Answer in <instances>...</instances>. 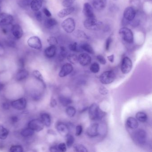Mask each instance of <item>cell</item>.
Returning <instances> with one entry per match:
<instances>
[{
	"label": "cell",
	"instance_id": "9",
	"mask_svg": "<svg viewBox=\"0 0 152 152\" xmlns=\"http://www.w3.org/2000/svg\"><path fill=\"white\" fill-rule=\"evenodd\" d=\"M10 105L12 107L16 110L19 111L23 110L27 107V99L25 98H21L11 102L10 103Z\"/></svg>",
	"mask_w": 152,
	"mask_h": 152
},
{
	"label": "cell",
	"instance_id": "35",
	"mask_svg": "<svg viewBox=\"0 0 152 152\" xmlns=\"http://www.w3.org/2000/svg\"><path fill=\"white\" fill-rule=\"evenodd\" d=\"M67 60L71 64H75L78 62V57L75 54H71L67 57Z\"/></svg>",
	"mask_w": 152,
	"mask_h": 152
},
{
	"label": "cell",
	"instance_id": "49",
	"mask_svg": "<svg viewBox=\"0 0 152 152\" xmlns=\"http://www.w3.org/2000/svg\"><path fill=\"white\" fill-rule=\"evenodd\" d=\"M66 48L64 47H60V57L62 58H64L66 57Z\"/></svg>",
	"mask_w": 152,
	"mask_h": 152
},
{
	"label": "cell",
	"instance_id": "44",
	"mask_svg": "<svg viewBox=\"0 0 152 152\" xmlns=\"http://www.w3.org/2000/svg\"><path fill=\"white\" fill-rule=\"evenodd\" d=\"M112 42V38L111 36H110L107 39L106 41L105 45V49L106 51H109L110 47L111 44Z\"/></svg>",
	"mask_w": 152,
	"mask_h": 152
},
{
	"label": "cell",
	"instance_id": "8",
	"mask_svg": "<svg viewBox=\"0 0 152 152\" xmlns=\"http://www.w3.org/2000/svg\"><path fill=\"white\" fill-rule=\"evenodd\" d=\"M133 67L132 60L128 57H125L121 62V70L124 74H127L130 72Z\"/></svg>",
	"mask_w": 152,
	"mask_h": 152
},
{
	"label": "cell",
	"instance_id": "24",
	"mask_svg": "<svg viewBox=\"0 0 152 152\" xmlns=\"http://www.w3.org/2000/svg\"><path fill=\"white\" fill-rule=\"evenodd\" d=\"M42 3L43 2L42 0H31L30 4V8L34 12L38 11L42 8Z\"/></svg>",
	"mask_w": 152,
	"mask_h": 152
},
{
	"label": "cell",
	"instance_id": "46",
	"mask_svg": "<svg viewBox=\"0 0 152 152\" xmlns=\"http://www.w3.org/2000/svg\"><path fill=\"white\" fill-rule=\"evenodd\" d=\"M97 59L100 64H102L103 65H105L106 64V59H105V58H104L103 56L102 55H98L97 57Z\"/></svg>",
	"mask_w": 152,
	"mask_h": 152
},
{
	"label": "cell",
	"instance_id": "11",
	"mask_svg": "<svg viewBox=\"0 0 152 152\" xmlns=\"http://www.w3.org/2000/svg\"><path fill=\"white\" fill-rule=\"evenodd\" d=\"M14 21L12 15L6 13H0V25L7 26L11 25Z\"/></svg>",
	"mask_w": 152,
	"mask_h": 152
},
{
	"label": "cell",
	"instance_id": "57",
	"mask_svg": "<svg viewBox=\"0 0 152 152\" xmlns=\"http://www.w3.org/2000/svg\"><path fill=\"white\" fill-rule=\"evenodd\" d=\"M50 151L51 152H59L58 150L57 147V146H52L50 148Z\"/></svg>",
	"mask_w": 152,
	"mask_h": 152
},
{
	"label": "cell",
	"instance_id": "40",
	"mask_svg": "<svg viewBox=\"0 0 152 152\" xmlns=\"http://www.w3.org/2000/svg\"><path fill=\"white\" fill-rule=\"evenodd\" d=\"M47 41L48 42L50 46H55L56 47L58 44V41L57 39L55 37L51 36L48 38L47 39Z\"/></svg>",
	"mask_w": 152,
	"mask_h": 152
},
{
	"label": "cell",
	"instance_id": "26",
	"mask_svg": "<svg viewBox=\"0 0 152 152\" xmlns=\"http://www.w3.org/2000/svg\"><path fill=\"white\" fill-rule=\"evenodd\" d=\"M58 24L56 20L53 18H49L45 20L44 25L48 29L54 27Z\"/></svg>",
	"mask_w": 152,
	"mask_h": 152
},
{
	"label": "cell",
	"instance_id": "42",
	"mask_svg": "<svg viewBox=\"0 0 152 152\" xmlns=\"http://www.w3.org/2000/svg\"><path fill=\"white\" fill-rule=\"evenodd\" d=\"M75 1V0H64V1H62V5L64 7L68 8L71 7L72 5L74 3Z\"/></svg>",
	"mask_w": 152,
	"mask_h": 152
},
{
	"label": "cell",
	"instance_id": "7",
	"mask_svg": "<svg viewBox=\"0 0 152 152\" xmlns=\"http://www.w3.org/2000/svg\"><path fill=\"white\" fill-rule=\"evenodd\" d=\"M28 127L34 132H39L43 129L44 125L40 119H33L29 122Z\"/></svg>",
	"mask_w": 152,
	"mask_h": 152
},
{
	"label": "cell",
	"instance_id": "23",
	"mask_svg": "<svg viewBox=\"0 0 152 152\" xmlns=\"http://www.w3.org/2000/svg\"><path fill=\"white\" fill-rule=\"evenodd\" d=\"M56 52V47L50 46L45 49L44 51V55L46 56V57L50 59L55 56Z\"/></svg>",
	"mask_w": 152,
	"mask_h": 152
},
{
	"label": "cell",
	"instance_id": "32",
	"mask_svg": "<svg viewBox=\"0 0 152 152\" xmlns=\"http://www.w3.org/2000/svg\"><path fill=\"white\" fill-rule=\"evenodd\" d=\"M136 117L137 120H138L140 122H142V123L146 122L148 119L147 116L146 115V113L141 112H138L136 115Z\"/></svg>",
	"mask_w": 152,
	"mask_h": 152
},
{
	"label": "cell",
	"instance_id": "28",
	"mask_svg": "<svg viewBox=\"0 0 152 152\" xmlns=\"http://www.w3.org/2000/svg\"><path fill=\"white\" fill-rule=\"evenodd\" d=\"M9 134V130L3 126L0 125V139H6Z\"/></svg>",
	"mask_w": 152,
	"mask_h": 152
},
{
	"label": "cell",
	"instance_id": "37",
	"mask_svg": "<svg viewBox=\"0 0 152 152\" xmlns=\"http://www.w3.org/2000/svg\"><path fill=\"white\" fill-rule=\"evenodd\" d=\"M66 145L68 147L70 148L74 144L75 138L73 136L69 134L66 137Z\"/></svg>",
	"mask_w": 152,
	"mask_h": 152
},
{
	"label": "cell",
	"instance_id": "22",
	"mask_svg": "<svg viewBox=\"0 0 152 152\" xmlns=\"http://www.w3.org/2000/svg\"><path fill=\"white\" fill-rule=\"evenodd\" d=\"M40 119L46 127H49L51 126V118L50 114L45 112L42 113L40 115Z\"/></svg>",
	"mask_w": 152,
	"mask_h": 152
},
{
	"label": "cell",
	"instance_id": "36",
	"mask_svg": "<svg viewBox=\"0 0 152 152\" xmlns=\"http://www.w3.org/2000/svg\"><path fill=\"white\" fill-rule=\"evenodd\" d=\"M66 112L68 116L70 117H73L76 114V109L74 107L69 106L66 108Z\"/></svg>",
	"mask_w": 152,
	"mask_h": 152
},
{
	"label": "cell",
	"instance_id": "2",
	"mask_svg": "<svg viewBox=\"0 0 152 152\" xmlns=\"http://www.w3.org/2000/svg\"><path fill=\"white\" fill-rule=\"evenodd\" d=\"M84 27L87 29L92 30H100L103 27V23L95 18H87L84 23Z\"/></svg>",
	"mask_w": 152,
	"mask_h": 152
},
{
	"label": "cell",
	"instance_id": "59",
	"mask_svg": "<svg viewBox=\"0 0 152 152\" xmlns=\"http://www.w3.org/2000/svg\"><path fill=\"white\" fill-rule=\"evenodd\" d=\"M2 32H3L4 34H7V32H8V31H7V29L5 28H2Z\"/></svg>",
	"mask_w": 152,
	"mask_h": 152
},
{
	"label": "cell",
	"instance_id": "20",
	"mask_svg": "<svg viewBox=\"0 0 152 152\" xmlns=\"http://www.w3.org/2000/svg\"><path fill=\"white\" fill-rule=\"evenodd\" d=\"M29 75V73L26 69L20 68L16 75V79L18 81H22L27 79Z\"/></svg>",
	"mask_w": 152,
	"mask_h": 152
},
{
	"label": "cell",
	"instance_id": "48",
	"mask_svg": "<svg viewBox=\"0 0 152 152\" xmlns=\"http://www.w3.org/2000/svg\"><path fill=\"white\" fill-rule=\"evenodd\" d=\"M83 132V127L81 125L77 126L75 129V135L76 136H79L81 135Z\"/></svg>",
	"mask_w": 152,
	"mask_h": 152
},
{
	"label": "cell",
	"instance_id": "39",
	"mask_svg": "<svg viewBox=\"0 0 152 152\" xmlns=\"http://www.w3.org/2000/svg\"><path fill=\"white\" fill-rule=\"evenodd\" d=\"M100 70L99 64L97 62H94L90 66V71L93 73H97Z\"/></svg>",
	"mask_w": 152,
	"mask_h": 152
},
{
	"label": "cell",
	"instance_id": "27",
	"mask_svg": "<svg viewBox=\"0 0 152 152\" xmlns=\"http://www.w3.org/2000/svg\"><path fill=\"white\" fill-rule=\"evenodd\" d=\"M34 131L28 127L27 128L22 130L21 131L20 134L24 138H29L32 137L34 134Z\"/></svg>",
	"mask_w": 152,
	"mask_h": 152
},
{
	"label": "cell",
	"instance_id": "13",
	"mask_svg": "<svg viewBox=\"0 0 152 152\" xmlns=\"http://www.w3.org/2000/svg\"><path fill=\"white\" fill-rule=\"evenodd\" d=\"M83 12L87 18H96L92 7L88 2L84 4Z\"/></svg>",
	"mask_w": 152,
	"mask_h": 152
},
{
	"label": "cell",
	"instance_id": "15",
	"mask_svg": "<svg viewBox=\"0 0 152 152\" xmlns=\"http://www.w3.org/2000/svg\"><path fill=\"white\" fill-rule=\"evenodd\" d=\"M56 129L59 134L63 137H66L69 134L70 129L68 126L62 122H59L56 125Z\"/></svg>",
	"mask_w": 152,
	"mask_h": 152
},
{
	"label": "cell",
	"instance_id": "50",
	"mask_svg": "<svg viewBox=\"0 0 152 152\" xmlns=\"http://www.w3.org/2000/svg\"><path fill=\"white\" fill-rule=\"evenodd\" d=\"M10 121L12 124H15L18 123L19 121V118L17 116H12L10 117Z\"/></svg>",
	"mask_w": 152,
	"mask_h": 152
},
{
	"label": "cell",
	"instance_id": "10",
	"mask_svg": "<svg viewBox=\"0 0 152 152\" xmlns=\"http://www.w3.org/2000/svg\"><path fill=\"white\" fill-rule=\"evenodd\" d=\"M27 44L30 47L35 50H40L42 49V42L40 38L38 36H33L29 38L27 41Z\"/></svg>",
	"mask_w": 152,
	"mask_h": 152
},
{
	"label": "cell",
	"instance_id": "12",
	"mask_svg": "<svg viewBox=\"0 0 152 152\" xmlns=\"http://www.w3.org/2000/svg\"><path fill=\"white\" fill-rule=\"evenodd\" d=\"M136 15V11L133 7H128L125 9L123 14V18L130 23L134 20Z\"/></svg>",
	"mask_w": 152,
	"mask_h": 152
},
{
	"label": "cell",
	"instance_id": "3",
	"mask_svg": "<svg viewBox=\"0 0 152 152\" xmlns=\"http://www.w3.org/2000/svg\"><path fill=\"white\" fill-rule=\"evenodd\" d=\"M133 139L136 143L140 145H144L147 140V133L142 129L137 130L133 135Z\"/></svg>",
	"mask_w": 152,
	"mask_h": 152
},
{
	"label": "cell",
	"instance_id": "54",
	"mask_svg": "<svg viewBox=\"0 0 152 152\" xmlns=\"http://www.w3.org/2000/svg\"><path fill=\"white\" fill-rule=\"evenodd\" d=\"M19 65L20 66V68H24V66L25 62L23 59H20L19 60Z\"/></svg>",
	"mask_w": 152,
	"mask_h": 152
},
{
	"label": "cell",
	"instance_id": "25",
	"mask_svg": "<svg viewBox=\"0 0 152 152\" xmlns=\"http://www.w3.org/2000/svg\"><path fill=\"white\" fill-rule=\"evenodd\" d=\"M75 10L74 7H70L68 8H66L65 9H62L59 11L58 13V16L59 18H64L66 17L67 16L71 14V13H73Z\"/></svg>",
	"mask_w": 152,
	"mask_h": 152
},
{
	"label": "cell",
	"instance_id": "38",
	"mask_svg": "<svg viewBox=\"0 0 152 152\" xmlns=\"http://www.w3.org/2000/svg\"><path fill=\"white\" fill-rule=\"evenodd\" d=\"M10 151L11 152H23V148L20 145H12L10 148Z\"/></svg>",
	"mask_w": 152,
	"mask_h": 152
},
{
	"label": "cell",
	"instance_id": "58",
	"mask_svg": "<svg viewBox=\"0 0 152 152\" xmlns=\"http://www.w3.org/2000/svg\"><path fill=\"white\" fill-rule=\"evenodd\" d=\"M4 86H5V85H4V84L0 82V92L3 90V88H4Z\"/></svg>",
	"mask_w": 152,
	"mask_h": 152
},
{
	"label": "cell",
	"instance_id": "17",
	"mask_svg": "<svg viewBox=\"0 0 152 152\" xmlns=\"http://www.w3.org/2000/svg\"><path fill=\"white\" fill-rule=\"evenodd\" d=\"M92 61V58L86 53H82L78 56V62L83 66H86L90 64Z\"/></svg>",
	"mask_w": 152,
	"mask_h": 152
},
{
	"label": "cell",
	"instance_id": "60",
	"mask_svg": "<svg viewBox=\"0 0 152 152\" xmlns=\"http://www.w3.org/2000/svg\"><path fill=\"white\" fill-rule=\"evenodd\" d=\"M1 6H2V1L1 0H0V10L1 9Z\"/></svg>",
	"mask_w": 152,
	"mask_h": 152
},
{
	"label": "cell",
	"instance_id": "61",
	"mask_svg": "<svg viewBox=\"0 0 152 152\" xmlns=\"http://www.w3.org/2000/svg\"><path fill=\"white\" fill-rule=\"evenodd\" d=\"M149 1H151V0H149Z\"/></svg>",
	"mask_w": 152,
	"mask_h": 152
},
{
	"label": "cell",
	"instance_id": "16",
	"mask_svg": "<svg viewBox=\"0 0 152 152\" xmlns=\"http://www.w3.org/2000/svg\"><path fill=\"white\" fill-rule=\"evenodd\" d=\"M12 34L15 38L19 39L22 38L23 35V28L18 24H15L12 26L11 28Z\"/></svg>",
	"mask_w": 152,
	"mask_h": 152
},
{
	"label": "cell",
	"instance_id": "5",
	"mask_svg": "<svg viewBox=\"0 0 152 152\" xmlns=\"http://www.w3.org/2000/svg\"><path fill=\"white\" fill-rule=\"evenodd\" d=\"M116 78V75L112 71H105L99 76V80L102 84H109L112 83Z\"/></svg>",
	"mask_w": 152,
	"mask_h": 152
},
{
	"label": "cell",
	"instance_id": "4",
	"mask_svg": "<svg viewBox=\"0 0 152 152\" xmlns=\"http://www.w3.org/2000/svg\"><path fill=\"white\" fill-rule=\"evenodd\" d=\"M120 35L121 36L124 41L129 43L134 42V34L132 30L128 28L123 27L120 29L119 31Z\"/></svg>",
	"mask_w": 152,
	"mask_h": 152
},
{
	"label": "cell",
	"instance_id": "41",
	"mask_svg": "<svg viewBox=\"0 0 152 152\" xmlns=\"http://www.w3.org/2000/svg\"><path fill=\"white\" fill-rule=\"evenodd\" d=\"M31 0H21L19 2V5L23 8H27L30 5Z\"/></svg>",
	"mask_w": 152,
	"mask_h": 152
},
{
	"label": "cell",
	"instance_id": "6",
	"mask_svg": "<svg viewBox=\"0 0 152 152\" xmlns=\"http://www.w3.org/2000/svg\"><path fill=\"white\" fill-rule=\"evenodd\" d=\"M62 27L66 32L72 33L75 28V20L71 18H66L62 23Z\"/></svg>",
	"mask_w": 152,
	"mask_h": 152
},
{
	"label": "cell",
	"instance_id": "19",
	"mask_svg": "<svg viewBox=\"0 0 152 152\" xmlns=\"http://www.w3.org/2000/svg\"><path fill=\"white\" fill-rule=\"evenodd\" d=\"M107 3V0H93L92 5L94 8L97 10L101 11L105 8Z\"/></svg>",
	"mask_w": 152,
	"mask_h": 152
},
{
	"label": "cell",
	"instance_id": "33",
	"mask_svg": "<svg viewBox=\"0 0 152 152\" xmlns=\"http://www.w3.org/2000/svg\"><path fill=\"white\" fill-rule=\"evenodd\" d=\"M33 75L34 77L36 78V79L39 80V81H40V82L42 84L43 86H46L45 81H44V79H43V77L42 76L41 73H40L38 71H33Z\"/></svg>",
	"mask_w": 152,
	"mask_h": 152
},
{
	"label": "cell",
	"instance_id": "1",
	"mask_svg": "<svg viewBox=\"0 0 152 152\" xmlns=\"http://www.w3.org/2000/svg\"><path fill=\"white\" fill-rule=\"evenodd\" d=\"M89 117L92 121H99L106 115V112L102 110L99 106L96 103L92 104L88 109Z\"/></svg>",
	"mask_w": 152,
	"mask_h": 152
},
{
	"label": "cell",
	"instance_id": "45",
	"mask_svg": "<svg viewBox=\"0 0 152 152\" xmlns=\"http://www.w3.org/2000/svg\"><path fill=\"white\" fill-rule=\"evenodd\" d=\"M57 147L58 151L61 152H65L66 151V145L64 143H61L58 144Z\"/></svg>",
	"mask_w": 152,
	"mask_h": 152
},
{
	"label": "cell",
	"instance_id": "52",
	"mask_svg": "<svg viewBox=\"0 0 152 152\" xmlns=\"http://www.w3.org/2000/svg\"><path fill=\"white\" fill-rule=\"evenodd\" d=\"M2 106L3 109H5V110H7L10 109L11 105H10V103H9L8 102H5L2 103Z\"/></svg>",
	"mask_w": 152,
	"mask_h": 152
},
{
	"label": "cell",
	"instance_id": "43",
	"mask_svg": "<svg viewBox=\"0 0 152 152\" xmlns=\"http://www.w3.org/2000/svg\"><path fill=\"white\" fill-rule=\"evenodd\" d=\"M69 48L71 51L74 52H79L78 44L76 42H74L70 44L69 45Z\"/></svg>",
	"mask_w": 152,
	"mask_h": 152
},
{
	"label": "cell",
	"instance_id": "34",
	"mask_svg": "<svg viewBox=\"0 0 152 152\" xmlns=\"http://www.w3.org/2000/svg\"><path fill=\"white\" fill-rule=\"evenodd\" d=\"M74 150L75 152H87L88 150L85 146L83 144H76L73 146Z\"/></svg>",
	"mask_w": 152,
	"mask_h": 152
},
{
	"label": "cell",
	"instance_id": "55",
	"mask_svg": "<svg viewBox=\"0 0 152 152\" xmlns=\"http://www.w3.org/2000/svg\"><path fill=\"white\" fill-rule=\"evenodd\" d=\"M57 105V101L55 99H53L51 101V107H55Z\"/></svg>",
	"mask_w": 152,
	"mask_h": 152
},
{
	"label": "cell",
	"instance_id": "56",
	"mask_svg": "<svg viewBox=\"0 0 152 152\" xmlns=\"http://www.w3.org/2000/svg\"><path fill=\"white\" fill-rule=\"evenodd\" d=\"M107 59L110 62L112 63H113L114 61V55H111L108 56L107 57Z\"/></svg>",
	"mask_w": 152,
	"mask_h": 152
},
{
	"label": "cell",
	"instance_id": "21",
	"mask_svg": "<svg viewBox=\"0 0 152 152\" xmlns=\"http://www.w3.org/2000/svg\"><path fill=\"white\" fill-rule=\"evenodd\" d=\"M126 124L127 127L132 129H136L138 127L139 124L137 120L133 117H129L126 120Z\"/></svg>",
	"mask_w": 152,
	"mask_h": 152
},
{
	"label": "cell",
	"instance_id": "31",
	"mask_svg": "<svg viewBox=\"0 0 152 152\" xmlns=\"http://www.w3.org/2000/svg\"><path fill=\"white\" fill-rule=\"evenodd\" d=\"M73 35L77 38H85V39H88L89 38L88 36L85 33V32H84L83 30H79V29H78L74 31Z\"/></svg>",
	"mask_w": 152,
	"mask_h": 152
},
{
	"label": "cell",
	"instance_id": "30",
	"mask_svg": "<svg viewBox=\"0 0 152 152\" xmlns=\"http://www.w3.org/2000/svg\"><path fill=\"white\" fill-rule=\"evenodd\" d=\"M59 101L63 106L66 107L72 102V100L69 98L64 96H60L59 97Z\"/></svg>",
	"mask_w": 152,
	"mask_h": 152
},
{
	"label": "cell",
	"instance_id": "14",
	"mask_svg": "<svg viewBox=\"0 0 152 152\" xmlns=\"http://www.w3.org/2000/svg\"><path fill=\"white\" fill-rule=\"evenodd\" d=\"M99 126L97 123L92 124L88 128L87 134L89 137L94 138L98 136L99 134Z\"/></svg>",
	"mask_w": 152,
	"mask_h": 152
},
{
	"label": "cell",
	"instance_id": "51",
	"mask_svg": "<svg viewBox=\"0 0 152 152\" xmlns=\"http://www.w3.org/2000/svg\"><path fill=\"white\" fill-rule=\"evenodd\" d=\"M108 90L106 88L103 87V86H101L100 87L99 89V92L100 93L103 95H106L108 93Z\"/></svg>",
	"mask_w": 152,
	"mask_h": 152
},
{
	"label": "cell",
	"instance_id": "47",
	"mask_svg": "<svg viewBox=\"0 0 152 152\" xmlns=\"http://www.w3.org/2000/svg\"><path fill=\"white\" fill-rule=\"evenodd\" d=\"M35 18H36L37 20L38 21V22H41L42 20V12L41 11H36L35 12Z\"/></svg>",
	"mask_w": 152,
	"mask_h": 152
},
{
	"label": "cell",
	"instance_id": "29",
	"mask_svg": "<svg viewBox=\"0 0 152 152\" xmlns=\"http://www.w3.org/2000/svg\"><path fill=\"white\" fill-rule=\"evenodd\" d=\"M80 48L82 50L87 52L89 54H94L95 52L94 51L92 47L88 43H82L80 46Z\"/></svg>",
	"mask_w": 152,
	"mask_h": 152
},
{
	"label": "cell",
	"instance_id": "18",
	"mask_svg": "<svg viewBox=\"0 0 152 152\" xmlns=\"http://www.w3.org/2000/svg\"><path fill=\"white\" fill-rule=\"evenodd\" d=\"M73 70V67L72 65L70 64H66L64 65L62 67L60 71L59 72V75L60 77H64L69 75Z\"/></svg>",
	"mask_w": 152,
	"mask_h": 152
},
{
	"label": "cell",
	"instance_id": "53",
	"mask_svg": "<svg viewBox=\"0 0 152 152\" xmlns=\"http://www.w3.org/2000/svg\"><path fill=\"white\" fill-rule=\"evenodd\" d=\"M43 12L44 14L48 18H50L51 16V14L48 9L46 8H44L43 9Z\"/></svg>",
	"mask_w": 152,
	"mask_h": 152
}]
</instances>
